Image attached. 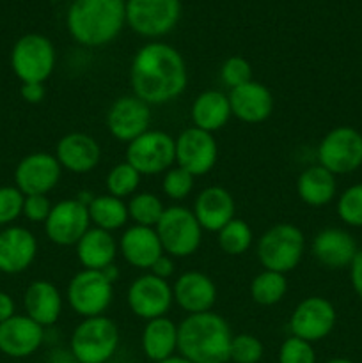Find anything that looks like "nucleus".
Here are the masks:
<instances>
[{
  "label": "nucleus",
  "instance_id": "f03ea898",
  "mask_svg": "<svg viewBox=\"0 0 362 363\" xmlns=\"http://www.w3.org/2000/svg\"><path fill=\"white\" fill-rule=\"evenodd\" d=\"M231 340L229 323L212 311L187 315L177 325V353L194 363H227Z\"/></svg>",
  "mask_w": 362,
  "mask_h": 363
},
{
  "label": "nucleus",
  "instance_id": "393cba45",
  "mask_svg": "<svg viewBox=\"0 0 362 363\" xmlns=\"http://www.w3.org/2000/svg\"><path fill=\"white\" fill-rule=\"evenodd\" d=\"M117 245H119V254L123 255L124 261L137 269H151L156 259L165 254L155 227H128Z\"/></svg>",
  "mask_w": 362,
  "mask_h": 363
},
{
  "label": "nucleus",
  "instance_id": "7c9ffc66",
  "mask_svg": "<svg viewBox=\"0 0 362 363\" xmlns=\"http://www.w3.org/2000/svg\"><path fill=\"white\" fill-rule=\"evenodd\" d=\"M87 209L92 225L98 227V229L109 230V233L119 230L130 220L126 202L109 194L94 195Z\"/></svg>",
  "mask_w": 362,
  "mask_h": 363
},
{
  "label": "nucleus",
  "instance_id": "c9c22d12",
  "mask_svg": "<svg viewBox=\"0 0 362 363\" xmlns=\"http://www.w3.org/2000/svg\"><path fill=\"white\" fill-rule=\"evenodd\" d=\"M265 354V346L252 333L233 335L229 350V362L233 363H259Z\"/></svg>",
  "mask_w": 362,
  "mask_h": 363
},
{
  "label": "nucleus",
  "instance_id": "4468645a",
  "mask_svg": "<svg viewBox=\"0 0 362 363\" xmlns=\"http://www.w3.org/2000/svg\"><path fill=\"white\" fill-rule=\"evenodd\" d=\"M128 308L131 314L144 321L156 318H165L174 303L172 286L163 279H158L153 273L137 277L130 284L126 293Z\"/></svg>",
  "mask_w": 362,
  "mask_h": 363
},
{
  "label": "nucleus",
  "instance_id": "6ab92c4d",
  "mask_svg": "<svg viewBox=\"0 0 362 363\" xmlns=\"http://www.w3.org/2000/svg\"><path fill=\"white\" fill-rule=\"evenodd\" d=\"M172 296L174 303L188 315L204 314L215 307L219 291L212 277L206 273L185 272L174 282Z\"/></svg>",
  "mask_w": 362,
  "mask_h": 363
},
{
  "label": "nucleus",
  "instance_id": "58836bf2",
  "mask_svg": "<svg viewBox=\"0 0 362 363\" xmlns=\"http://www.w3.org/2000/svg\"><path fill=\"white\" fill-rule=\"evenodd\" d=\"M220 80H222V84L226 87H229V91L254 80L252 78L251 62L245 57L240 55L229 57V59L224 60L222 67H220Z\"/></svg>",
  "mask_w": 362,
  "mask_h": 363
},
{
  "label": "nucleus",
  "instance_id": "dca6fc26",
  "mask_svg": "<svg viewBox=\"0 0 362 363\" xmlns=\"http://www.w3.org/2000/svg\"><path fill=\"white\" fill-rule=\"evenodd\" d=\"M219 160V144L213 133L192 126L176 137V165L194 177L212 172Z\"/></svg>",
  "mask_w": 362,
  "mask_h": 363
},
{
  "label": "nucleus",
  "instance_id": "79ce46f5",
  "mask_svg": "<svg viewBox=\"0 0 362 363\" xmlns=\"http://www.w3.org/2000/svg\"><path fill=\"white\" fill-rule=\"evenodd\" d=\"M52 208L53 204L50 202L48 195H25L21 216H25L28 222L45 223Z\"/></svg>",
  "mask_w": 362,
  "mask_h": 363
},
{
  "label": "nucleus",
  "instance_id": "c03bdc74",
  "mask_svg": "<svg viewBox=\"0 0 362 363\" xmlns=\"http://www.w3.org/2000/svg\"><path fill=\"white\" fill-rule=\"evenodd\" d=\"M45 84H21L20 87V96L23 98V101L31 103V105L41 103L45 99Z\"/></svg>",
  "mask_w": 362,
  "mask_h": 363
},
{
  "label": "nucleus",
  "instance_id": "5701e85b",
  "mask_svg": "<svg viewBox=\"0 0 362 363\" xmlns=\"http://www.w3.org/2000/svg\"><path fill=\"white\" fill-rule=\"evenodd\" d=\"M312 257L327 269H344L350 268L355 255L358 254V247L353 236L344 229L329 227L319 230L311 245Z\"/></svg>",
  "mask_w": 362,
  "mask_h": 363
},
{
  "label": "nucleus",
  "instance_id": "7ed1b4c3",
  "mask_svg": "<svg viewBox=\"0 0 362 363\" xmlns=\"http://www.w3.org/2000/svg\"><path fill=\"white\" fill-rule=\"evenodd\" d=\"M126 21L124 0H75L67 11V30L82 46L98 48L112 43Z\"/></svg>",
  "mask_w": 362,
  "mask_h": 363
},
{
  "label": "nucleus",
  "instance_id": "8fccbe9b",
  "mask_svg": "<svg viewBox=\"0 0 362 363\" xmlns=\"http://www.w3.org/2000/svg\"><path fill=\"white\" fill-rule=\"evenodd\" d=\"M325 363H353V362L348 360V358H330V360Z\"/></svg>",
  "mask_w": 362,
  "mask_h": 363
},
{
  "label": "nucleus",
  "instance_id": "20e7f679",
  "mask_svg": "<svg viewBox=\"0 0 362 363\" xmlns=\"http://www.w3.org/2000/svg\"><path fill=\"white\" fill-rule=\"evenodd\" d=\"M263 269L290 273L300 264L305 254V236L300 227L290 222L273 223L261 234L256 245Z\"/></svg>",
  "mask_w": 362,
  "mask_h": 363
},
{
  "label": "nucleus",
  "instance_id": "e433bc0d",
  "mask_svg": "<svg viewBox=\"0 0 362 363\" xmlns=\"http://www.w3.org/2000/svg\"><path fill=\"white\" fill-rule=\"evenodd\" d=\"M337 216L350 227H362V183L348 186L337 199Z\"/></svg>",
  "mask_w": 362,
  "mask_h": 363
},
{
  "label": "nucleus",
  "instance_id": "412c9836",
  "mask_svg": "<svg viewBox=\"0 0 362 363\" xmlns=\"http://www.w3.org/2000/svg\"><path fill=\"white\" fill-rule=\"evenodd\" d=\"M45 340V328L28 315H13L0 323V353L11 358L32 357Z\"/></svg>",
  "mask_w": 362,
  "mask_h": 363
},
{
  "label": "nucleus",
  "instance_id": "0eeeda50",
  "mask_svg": "<svg viewBox=\"0 0 362 363\" xmlns=\"http://www.w3.org/2000/svg\"><path fill=\"white\" fill-rule=\"evenodd\" d=\"M55 48L41 34H25L11 52V67L21 84H45L55 69Z\"/></svg>",
  "mask_w": 362,
  "mask_h": 363
},
{
  "label": "nucleus",
  "instance_id": "473e14b6",
  "mask_svg": "<svg viewBox=\"0 0 362 363\" xmlns=\"http://www.w3.org/2000/svg\"><path fill=\"white\" fill-rule=\"evenodd\" d=\"M252 241H254V233H252L251 225L236 216L216 233L219 248L231 257L247 254L248 248L252 247Z\"/></svg>",
  "mask_w": 362,
  "mask_h": 363
},
{
  "label": "nucleus",
  "instance_id": "3c124183",
  "mask_svg": "<svg viewBox=\"0 0 362 363\" xmlns=\"http://www.w3.org/2000/svg\"><path fill=\"white\" fill-rule=\"evenodd\" d=\"M361 133H362V131H361Z\"/></svg>",
  "mask_w": 362,
  "mask_h": 363
},
{
  "label": "nucleus",
  "instance_id": "f3484780",
  "mask_svg": "<svg viewBox=\"0 0 362 363\" xmlns=\"http://www.w3.org/2000/svg\"><path fill=\"white\" fill-rule=\"evenodd\" d=\"M62 167L55 155L38 151L31 152L14 169V186L23 195H48L59 184Z\"/></svg>",
  "mask_w": 362,
  "mask_h": 363
},
{
  "label": "nucleus",
  "instance_id": "cd10ccee",
  "mask_svg": "<svg viewBox=\"0 0 362 363\" xmlns=\"http://www.w3.org/2000/svg\"><path fill=\"white\" fill-rule=\"evenodd\" d=\"M190 117L195 128L208 131V133H215V131L222 130L233 117L229 98L216 89L202 91L192 103Z\"/></svg>",
  "mask_w": 362,
  "mask_h": 363
},
{
  "label": "nucleus",
  "instance_id": "423d86ee",
  "mask_svg": "<svg viewBox=\"0 0 362 363\" xmlns=\"http://www.w3.org/2000/svg\"><path fill=\"white\" fill-rule=\"evenodd\" d=\"M163 252L172 259L194 255L202 243V227L194 211L185 206H169L155 227Z\"/></svg>",
  "mask_w": 362,
  "mask_h": 363
},
{
  "label": "nucleus",
  "instance_id": "a878e982",
  "mask_svg": "<svg viewBox=\"0 0 362 363\" xmlns=\"http://www.w3.org/2000/svg\"><path fill=\"white\" fill-rule=\"evenodd\" d=\"M25 315L43 328L53 326L62 314L64 300L60 291L50 280H34L23 294Z\"/></svg>",
  "mask_w": 362,
  "mask_h": 363
},
{
  "label": "nucleus",
  "instance_id": "c85d7f7f",
  "mask_svg": "<svg viewBox=\"0 0 362 363\" xmlns=\"http://www.w3.org/2000/svg\"><path fill=\"white\" fill-rule=\"evenodd\" d=\"M141 346L144 357L153 363L174 357L177 353V325L167 315L146 321Z\"/></svg>",
  "mask_w": 362,
  "mask_h": 363
},
{
  "label": "nucleus",
  "instance_id": "39448f33",
  "mask_svg": "<svg viewBox=\"0 0 362 363\" xmlns=\"http://www.w3.org/2000/svg\"><path fill=\"white\" fill-rule=\"evenodd\" d=\"M119 347V328L106 315L82 319L70 339V353L77 363H106Z\"/></svg>",
  "mask_w": 362,
  "mask_h": 363
},
{
  "label": "nucleus",
  "instance_id": "4c0bfd02",
  "mask_svg": "<svg viewBox=\"0 0 362 363\" xmlns=\"http://www.w3.org/2000/svg\"><path fill=\"white\" fill-rule=\"evenodd\" d=\"M195 177L181 167H172L163 174L162 191L170 201H185L194 191Z\"/></svg>",
  "mask_w": 362,
  "mask_h": 363
},
{
  "label": "nucleus",
  "instance_id": "f704fd0d",
  "mask_svg": "<svg viewBox=\"0 0 362 363\" xmlns=\"http://www.w3.org/2000/svg\"><path fill=\"white\" fill-rule=\"evenodd\" d=\"M142 176L130 165V163L124 160V162L116 163L112 169L109 170L105 177V188L106 194L112 195V197L121 199H130L131 195H135L141 186Z\"/></svg>",
  "mask_w": 362,
  "mask_h": 363
},
{
  "label": "nucleus",
  "instance_id": "49530a36",
  "mask_svg": "<svg viewBox=\"0 0 362 363\" xmlns=\"http://www.w3.org/2000/svg\"><path fill=\"white\" fill-rule=\"evenodd\" d=\"M14 311H16V305H14V300L11 298V294L0 291V323L7 321L13 315H16Z\"/></svg>",
  "mask_w": 362,
  "mask_h": 363
},
{
  "label": "nucleus",
  "instance_id": "b1692460",
  "mask_svg": "<svg viewBox=\"0 0 362 363\" xmlns=\"http://www.w3.org/2000/svg\"><path fill=\"white\" fill-rule=\"evenodd\" d=\"M192 211L202 230L216 234L234 218L236 202L231 191L224 186H206L195 197Z\"/></svg>",
  "mask_w": 362,
  "mask_h": 363
},
{
  "label": "nucleus",
  "instance_id": "c756f323",
  "mask_svg": "<svg viewBox=\"0 0 362 363\" xmlns=\"http://www.w3.org/2000/svg\"><path fill=\"white\" fill-rule=\"evenodd\" d=\"M297 194L304 204L311 208H323L336 199V176L322 165L307 167L297 179Z\"/></svg>",
  "mask_w": 362,
  "mask_h": 363
},
{
  "label": "nucleus",
  "instance_id": "f257e3e1",
  "mask_svg": "<svg viewBox=\"0 0 362 363\" xmlns=\"http://www.w3.org/2000/svg\"><path fill=\"white\" fill-rule=\"evenodd\" d=\"M130 84L131 94L149 106L167 105L187 91V62L174 46L160 41L148 43L131 59Z\"/></svg>",
  "mask_w": 362,
  "mask_h": 363
},
{
  "label": "nucleus",
  "instance_id": "9d476101",
  "mask_svg": "<svg viewBox=\"0 0 362 363\" xmlns=\"http://www.w3.org/2000/svg\"><path fill=\"white\" fill-rule=\"evenodd\" d=\"M126 162L141 176H160L176 163V138L162 130H148L126 145Z\"/></svg>",
  "mask_w": 362,
  "mask_h": 363
},
{
  "label": "nucleus",
  "instance_id": "ddd939ff",
  "mask_svg": "<svg viewBox=\"0 0 362 363\" xmlns=\"http://www.w3.org/2000/svg\"><path fill=\"white\" fill-rule=\"evenodd\" d=\"M153 121L151 106L135 94L119 96L109 106L105 116V126L117 142L130 144L149 130Z\"/></svg>",
  "mask_w": 362,
  "mask_h": 363
},
{
  "label": "nucleus",
  "instance_id": "9b49d317",
  "mask_svg": "<svg viewBox=\"0 0 362 363\" xmlns=\"http://www.w3.org/2000/svg\"><path fill=\"white\" fill-rule=\"evenodd\" d=\"M180 0H126V23L144 38H162L176 27Z\"/></svg>",
  "mask_w": 362,
  "mask_h": 363
},
{
  "label": "nucleus",
  "instance_id": "a211bd4d",
  "mask_svg": "<svg viewBox=\"0 0 362 363\" xmlns=\"http://www.w3.org/2000/svg\"><path fill=\"white\" fill-rule=\"evenodd\" d=\"M55 158L62 170L84 176L92 172L102 162V145L89 133L71 131L57 142Z\"/></svg>",
  "mask_w": 362,
  "mask_h": 363
},
{
  "label": "nucleus",
  "instance_id": "37998d69",
  "mask_svg": "<svg viewBox=\"0 0 362 363\" xmlns=\"http://www.w3.org/2000/svg\"><path fill=\"white\" fill-rule=\"evenodd\" d=\"M149 272H151L155 277H158V279L169 280L170 277L174 275V272H176V264H174V259L170 257V255H167V254L160 255V257L156 259L155 264L151 266V269H149Z\"/></svg>",
  "mask_w": 362,
  "mask_h": 363
},
{
  "label": "nucleus",
  "instance_id": "6e6552de",
  "mask_svg": "<svg viewBox=\"0 0 362 363\" xmlns=\"http://www.w3.org/2000/svg\"><path fill=\"white\" fill-rule=\"evenodd\" d=\"M67 305L80 318L105 315L114 300V284L96 269L75 273L66 289Z\"/></svg>",
  "mask_w": 362,
  "mask_h": 363
},
{
  "label": "nucleus",
  "instance_id": "bb28decb",
  "mask_svg": "<svg viewBox=\"0 0 362 363\" xmlns=\"http://www.w3.org/2000/svg\"><path fill=\"white\" fill-rule=\"evenodd\" d=\"M75 254L82 264V269L103 272L110 264H114L117 254H119V245L114 240L112 233L91 227L75 245Z\"/></svg>",
  "mask_w": 362,
  "mask_h": 363
},
{
  "label": "nucleus",
  "instance_id": "2f4dec72",
  "mask_svg": "<svg viewBox=\"0 0 362 363\" xmlns=\"http://www.w3.org/2000/svg\"><path fill=\"white\" fill-rule=\"evenodd\" d=\"M287 293V279L284 273L263 269L252 279L251 298L261 307H273L280 303Z\"/></svg>",
  "mask_w": 362,
  "mask_h": 363
},
{
  "label": "nucleus",
  "instance_id": "aec40b11",
  "mask_svg": "<svg viewBox=\"0 0 362 363\" xmlns=\"http://www.w3.org/2000/svg\"><path fill=\"white\" fill-rule=\"evenodd\" d=\"M38 255V240L25 227L9 225L0 230V273L27 272Z\"/></svg>",
  "mask_w": 362,
  "mask_h": 363
},
{
  "label": "nucleus",
  "instance_id": "de8ad7c7",
  "mask_svg": "<svg viewBox=\"0 0 362 363\" xmlns=\"http://www.w3.org/2000/svg\"><path fill=\"white\" fill-rule=\"evenodd\" d=\"M103 275H105L106 279L110 280V282H112V284H116L117 280H119V275H121V272H119V268H117L116 264H110L109 268H105V269H103Z\"/></svg>",
  "mask_w": 362,
  "mask_h": 363
},
{
  "label": "nucleus",
  "instance_id": "1a4fd4ad",
  "mask_svg": "<svg viewBox=\"0 0 362 363\" xmlns=\"http://www.w3.org/2000/svg\"><path fill=\"white\" fill-rule=\"evenodd\" d=\"M318 165L334 176H346L362 167V133L351 126H337L319 140Z\"/></svg>",
  "mask_w": 362,
  "mask_h": 363
},
{
  "label": "nucleus",
  "instance_id": "f8f14e48",
  "mask_svg": "<svg viewBox=\"0 0 362 363\" xmlns=\"http://www.w3.org/2000/svg\"><path fill=\"white\" fill-rule=\"evenodd\" d=\"M337 321L334 305L323 296H307L295 307L290 315V332L293 337L314 344L332 333Z\"/></svg>",
  "mask_w": 362,
  "mask_h": 363
},
{
  "label": "nucleus",
  "instance_id": "ea45409f",
  "mask_svg": "<svg viewBox=\"0 0 362 363\" xmlns=\"http://www.w3.org/2000/svg\"><path fill=\"white\" fill-rule=\"evenodd\" d=\"M277 360L279 363H316L314 347L307 340L291 335L280 344Z\"/></svg>",
  "mask_w": 362,
  "mask_h": 363
},
{
  "label": "nucleus",
  "instance_id": "a19ab883",
  "mask_svg": "<svg viewBox=\"0 0 362 363\" xmlns=\"http://www.w3.org/2000/svg\"><path fill=\"white\" fill-rule=\"evenodd\" d=\"M25 195L16 186H0V225H11L23 213Z\"/></svg>",
  "mask_w": 362,
  "mask_h": 363
},
{
  "label": "nucleus",
  "instance_id": "4be33fe9",
  "mask_svg": "<svg viewBox=\"0 0 362 363\" xmlns=\"http://www.w3.org/2000/svg\"><path fill=\"white\" fill-rule=\"evenodd\" d=\"M227 98L233 117L245 124L265 123L273 112V94L261 82L251 80L231 89Z\"/></svg>",
  "mask_w": 362,
  "mask_h": 363
},
{
  "label": "nucleus",
  "instance_id": "2eb2a0df",
  "mask_svg": "<svg viewBox=\"0 0 362 363\" xmlns=\"http://www.w3.org/2000/svg\"><path fill=\"white\" fill-rule=\"evenodd\" d=\"M89 229V209L78 199H66L53 204L45 222L46 238L57 247H75Z\"/></svg>",
  "mask_w": 362,
  "mask_h": 363
},
{
  "label": "nucleus",
  "instance_id": "09e8293b",
  "mask_svg": "<svg viewBox=\"0 0 362 363\" xmlns=\"http://www.w3.org/2000/svg\"><path fill=\"white\" fill-rule=\"evenodd\" d=\"M160 363H194V362H190V360H188V358L181 357V354H174V357L167 358V360H163V362H160Z\"/></svg>",
  "mask_w": 362,
  "mask_h": 363
},
{
  "label": "nucleus",
  "instance_id": "72a5a7b5",
  "mask_svg": "<svg viewBox=\"0 0 362 363\" xmlns=\"http://www.w3.org/2000/svg\"><path fill=\"white\" fill-rule=\"evenodd\" d=\"M128 216L133 220L135 225L156 227L160 218L165 213L163 201L151 191H137L128 201Z\"/></svg>",
  "mask_w": 362,
  "mask_h": 363
},
{
  "label": "nucleus",
  "instance_id": "a18cd8bd",
  "mask_svg": "<svg viewBox=\"0 0 362 363\" xmlns=\"http://www.w3.org/2000/svg\"><path fill=\"white\" fill-rule=\"evenodd\" d=\"M350 282L355 294L362 300V250H358L350 266Z\"/></svg>",
  "mask_w": 362,
  "mask_h": 363
}]
</instances>
